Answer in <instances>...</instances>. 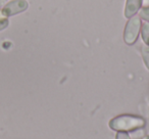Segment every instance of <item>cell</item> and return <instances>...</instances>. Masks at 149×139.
I'll use <instances>...</instances> for the list:
<instances>
[{"label":"cell","instance_id":"cell-13","mask_svg":"<svg viewBox=\"0 0 149 139\" xmlns=\"http://www.w3.org/2000/svg\"><path fill=\"white\" fill-rule=\"evenodd\" d=\"M145 139H149V135H148V136H146V137H145Z\"/></svg>","mask_w":149,"mask_h":139},{"label":"cell","instance_id":"cell-1","mask_svg":"<svg viewBox=\"0 0 149 139\" xmlns=\"http://www.w3.org/2000/svg\"><path fill=\"white\" fill-rule=\"evenodd\" d=\"M110 129L116 132H131L145 126V120L139 116L133 115H120L111 119L108 123Z\"/></svg>","mask_w":149,"mask_h":139},{"label":"cell","instance_id":"cell-7","mask_svg":"<svg viewBox=\"0 0 149 139\" xmlns=\"http://www.w3.org/2000/svg\"><path fill=\"white\" fill-rule=\"evenodd\" d=\"M129 135H130L131 139H140L144 136V130L142 128L135 129V130L131 131Z\"/></svg>","mask_w":149,"mask_h":139},{"label":"cell","instance_id":"cell-3","mask_svg":"<svg viewBox=\"0 0 149 139\" xmlns=\"http://www.w3.org/2000/svg\"><path fill=\"white\" fill-rule=\"evenodd\" d=\"M28 7H29V3L27 0H11L3 6V8L1 9V13L4 17H8L24 13L25 10H27Z\"/></svg>","mask_w":149,"mask_h":139},{"label":"cell","instance_id":"cell-11","mask_svg":"<svg viewBox=\"0 0 149 139\" xmlns=\"http://www.w3.org/2000/svg\"><path fill=\"white\" fill-rule=\"evenodd\" d=\"M149 6V0H142V7Z\"/></svg>","mask_w":149,"mask_h":139},{"label":"cell","instance_id":"cell-5","mask_svg":"<svg viewBox=\"0 0 149 139\" xmlns=\"http://www.w3.org/2000/svg\"><path fill=\"white\" fill-rule=\"evenodd\" d=\"M141 37H142V40L144 42L145 45L149 46V23L146 22L144 23L142 26H141Z\"/></svg>","mask_w":149,"mask_h":139},{"label":"cell","instance_id":"cell-9","mask_svg":"<svg viewBox=\"0 0 149 139\" xmlns=\"http://www.w3.org/2000/svg\"><path fill=\"white\" fill-rule=\"evenodd\" d=\"M116 139H131L128 132H118L116 135Z\"/></svg>","mask_w":149,"mask_h":139},{"label":"cell","instance_id":"cell-2","mask_svg":"<svg viewBox=\"0 0 149 139\" xmlns=\"http://www.w3.org/2000/svg\"><path fill=\"white\" fill-rule=\"evenodd\" d=\"M141 19L139 15H134L130 17L127 22L126 27L124 30V41L128 45H133L138 39V36L140 34L141 30Z\"/></svg>","mask_w":149,"mask_h":139},{"label":"cell","instance_id":"cell-8","mask_svg":"<svg viewBox=\"0 0 149 139\" xmlns=\"http://www.w3.org/2000/svg\"><path fill=\"white\" fill-rule=\"evenodd\" d=\"M139 17L149 23V6L142 7V8L139 10Z\"/></svg>","mask_w":149,"mask_h":139},{"label":"cell","instance_id":"cell-4","mask_svg":"<svg viewBox=\"0 0 149 139\" xmlns=\"http://www.w3.org/2000/svg\"><path fill=\"white\" fill-rule=\"evenodd\" d=\"M142 7V0H126V5H125L124 15L127 19L136 15L137 13Z\"/></svg>","mask_w":149,"mask_h":139},{"label":"cell","instance_id":"cell-12","mask_svg":"<svg viewBox=\"0 0 149 139\" xmlns=\"http://www.w3.org/2000/svg\"><path fill=\"white\" fill-rule=\"evenodd\" d=\"M6 3H7V0H0V7L4 6Z\"/></svg>","mask_w":149,"mask_h":139},{"label":"cell","instance_id":"cell-10","mask_svg":"<svg viewBox=\"0 0 149 139\" xmlns=\"http://www.w3.org/2000/svg\"><path fill=\"white\" fill-rule=\"evenodd\" d=\"M7 26H8V20L6 17L0 20V31H2L5 28H7Z\"/></svg>","mask_w":149,"mask_h":139},{"label":"cell","instance_id":"cell-6","mask_svg":"<svg viewBox=\"0 0 149 139\" xmlns=\"http://www.w3.org/2000/svg\"><path fill=\"white\" fill-rule=\"evenodd\" d=\"M141 54H142V58L144 60L145 66L149 70V46L144 44L141 48Z\"/></svg>","mask_w":149,"mask_h":139}]
</instances>
